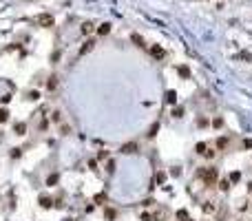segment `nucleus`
Masks as SVG:
<instances>
[{"mask_svg": "<svg viewBox=\"0 0 252 221\" xmlns=\"http://www.w3.org/2000/svg\"><path fill=\"white\" fill-rule=\"evenodd\" d=\"M181 115H184V108H181V106H177V108L173 111V117H181Z\"/></svg>", "mask_w": 252, "mask_h": 221, "instance_id": "nucleus-25", "label": "nucleus"}, {"mask_svg": "<svg viewBox=\"0 0 252 221\" xmlns=\"http://www.w3.org/2000/svg\"><path fill=\"white\" fill-rule=\"evenodd\" d=\"M186 221H192V219H190V217H188V219H186Z\"/></svg>", "mask_w": 252, "mask_h": 221, "instance_id": "nucleus-41", "label": "nucleus"}, {"mask_svg": "<svg viewBox=\"0 0 252 221\" xmlns=\"http://www.w3.org/2000/svg\"><path fill=\"white\" fill-rule=\"evenodd\" d=\"M115 217H117V212H115V210H113V208H106V212H104V219H106V221H113Z\"/></svg>", "mask_w": 252, "mask_h": 221, "instance_id": "nucleus-13", "label": "nucleus"}, {"mask_svg": "<svg viewBox=\"0 0 252 221\" xmlns=\"http://www.w3.org/2000/svg\"><path fill=\"white\" fill-rule=\"evenodd\" d=\"M46 126H49V122H46V119H40V124H38L40 131H46Z\"/></svg>", "mask_w": 252, "mask_h": 221, "instance_id": "nucleus-28", "label": "nucleus"}, {"mask_svg": "<svg viewBox=\"0 0 252 221\" xmlns=\"http://www.w3.org/2000/svg\"><path fill=\"white\" fill-rule=\"evenodd\" d=\"M38 204L44 208V210H49L51 206H53V201H51V197H44V195H40V199H38Z\"/></svg>", "mask_w": 252, "mask_h": 221, "instance_id": "nucleus-5", "label": "nucleus"}, {"mask_svg": "<svg viewBox=\"0 0 252 221\" xmlns=\"http://www.w3.org/2000/svg\"><path fill=\"white\" fill-rule=\"evenodd\" d=\"M38 22H40L42 27H53V16L42 13V16H38Z\"/></svg>", "mask_w": 252, "mask_h": 221, "instance_id": "nucleus-4", "label": "nucleus"}, {"mask_svg": "<svg viewBox=\"0 0 252 221\" xmlns=\"http://www.w3.org/2000/svg\"><path fill=\"white\" fill-rule=\"evenodd\" d=\"M80 33H82V35L93 33V24H91V22H84V24H82V29H80Z\"/></svg>", "mask_w": 252, "mask_h": 221, "instance_id": "nucleus-11", "label": "nucleus"}, {"mask_svg": "<svg viewBox=\"0 0 252 221\" xmlns=\"http://www.w3.org/2000/svg\"><path fill=\"white\" fill-rule=\"evenodd\" d=\"M89 168H91V170H97V161L91 159V161H89Z\"/></svg>", "mask_w": 252, "mask_h": 221, "instance_id": "nucleus-34", "label": "nucleus"}, {"mask_svg": "<svg viewBox=\"0 0 252 221\" xmlns=\"http://www.w3.org/2000/svg\"><path fill=\"white\" fill-rule=\"evenodd\" d=\"M111 33V22H102L97 27V35H108Z\"/></svg>", "mask_w": 252, "mask_h": 221, "instance_id": "nucleus-6", "label": "nucleus"}, {"mask_svg": "<svg viewBox=\"0 0 252 221\" xmlns=\"http://www.w3.org/2000/svg\"><path fill=\"white\" fill-rule=\"evenodd\" d=\"M212 126H214V128H221V126H223V119H221V117H214V119H212Z\"/></svg>", "mask_w": 252, "mask_h": 221, "instance_id": "nucleus-24", "label": "nucleus"}, {"mask_svg": "<svg viewBox=\"0 0 252 221\" xmlns=\"http://www.w3.org/2000/svg\"><path fill=\"white\" fill-rule=\"evenodd\" d=\"M137 150V144L133 142V144H124L122 146V153H126V155H130V153H135Z\"/></svg>", "mask_w": 252, "mask_h": 221, "instance_id": "nucleus-10", "label": "nucleus"}, {"mask_svg": "<svg viewBox=\"0 0 252 221\" xmlns=\"http://www.w3.org/2000/svg\"><path fill=\"white\" fill-rule=\"evenodd\" d=\"M142 221H153V215H148V212H142Z\"/></svg>", "mask_w": 252, "mask_h": 221, "instance_id": "nucleus-32", "label": "nucleus"}, {"mask_svg": "<svg viewBox=\"0 0 252 221\" xmlns=\"http://www.w3.org/2000/svg\"><path fill=\"white\" fill-rule=\"evenodd\" d=\"M93 47H95V38H89L86 42L82 44V49L78 51V55H86L89 51H93Z\"/></svg>", "mask_w": 252, "mask_h": 221, "instance_id": "nucleus-2", "label": "nucleus"}, {"mask_svg": "<svg viewBox=\"0 0 252 221\" xmlns=\"http://www.w3.org/2000/svg\"><path fill=\"white\" fill-rule=\"evenodd\" d=\"M197 177H199V179H203V183L212 186V183L217 181L219 172H217V168H214V166H208V168H203V170H199V172H197Z\"/></svg>", "mask_w": 252, "mask_h": 221, "instance_id": "nucleus-1", "label": "nucleus"}, {"mask_svg": "<svg viewBox=\"0 0 252 221\" xmlns=\"http://www.w3.org/2000/svg\"><path fill=\"white\" fill-rule=\"evenodd\" d=\"M219 190L228 192V190H230V181H228V179H219Z\"/></svg>", "mask_w": 252, "mask_h": 221, "instance_id": "nucleus-16", "label": "nucleus"}, {"mask_svg": "<svg viewBox=\"0 0 252 221\" xmlns=\"http://www.w3.org/2000/svg\"><path fill=\"white\" fill-rule=\"evenodd\" d=\"M226 146H228V139H226V137H223V139L219 137V139H217V148H219V150H223Z\"/></svg>", "mask_w": 252, "mask_h": 221, "instance_id": "nucleus-22", "label": "nucleus"}, {"mask_svg": "<svg viewBox=\"0 0 252 221\" xmlns=\"http://www.w3.org/2000/svg\"><path fill=\"white\" fill-rule=\"evenodd\" d=\"M7 119H9V111L7 108H0V124H5Z\"/></svg>", "mask_w": 252, "mask_h": 221, "instance_id": "nucleus-18", "label": "nucleus"}, {"mask_svg": "<svg viewBox=\"0 0 252 221\" xmlns=\"http://www.w3.org/2000/svg\"><path fill=\"white\" fill-rule=\"evenodd\" d=\"M55 86H58V78H55V75H51V78H49V82H46V89H49V91H53Z\"/></svg>", "mask_w": 252, "mask_h": 221, "instance_id": "nucleus-15", "label": "nucleus"}, {"mask_svg": "<svg viewBox=\"0 0 252 221\" xmlns=\"http://www.w3.org/2000/svg\"><path fill=\"white\" fill-rule=\"evenodd\" d=\"M243 148H252V139H243Z\"/></svg>", "mask_w": 252, "mask_h": 221, "instance_id": "nucleus-38", "label": "nucleus"}, {"mask_svg": "<svg viewBox=\"0 0 252 221\" xmlns=\"http://www.w3.org/2000/svg\"><path fill=\"white\" fill-rule=\"evenodd\" d=\"M0 102H2V104H7V102H11V95H2V97H0Z\"/></svg>", "mask_w": 252, "mask_h": 221, "instance_id": "nucleus-35", "label": "nucleus"}, {"mask_svg": "<svg viewBox=\"0 0 252 221\" xmlns=\"http://www.w3.org/2000/svg\"><path fill=\"white\" fill-rule=\"evenodd\" d=\"M58 181H60V172H51L49 177H46V186H55Z\"/></svg>", "mask_w": 252, "mask_h": 221, "instance_id": "nucleus-8", "label": "nucleus"}, {"mask_svg": "<svg viewBox=\"0 0 252 221\" xmlns=\"http://www.w3.org/2000/svg\"><path fill=\"white\" fill-rule=\"evenodd\" d=\"M108 157V150H100L97 153V159H106Z\"/></svg>", "mask_w": 252, "mask_h": 221, "instance_id": "nucleus-30", "label": "nucleus"}, {"mask_svg": "<svg viewBox=\"0 0 252 221\" xmlns=\"http://www.w3.org/2000/svg\"><path fill=\"white\" fill-rule=\"evenodd\" d=\"M157 128H159V124H153V126H151V131H148V137H153V135L157 133Z\"/></svg>", "mask_w": 252, "mask_h": 221, "instance_id": "nucleus-29", "label": "nucleus"}, {"mask_svg": "<svg viewBox=\"0 0 252 221\" xmlns=\"http://www.w3.org/2000/svg\"><path fill=\"white\" fill-rule=\"evenodd\" d=\"M228 181H230V183H239V181H241V172H239V170H232Z\"/></svg>", "mask_w": 252, "mask_h": 221, "instance_id": "nucleus-12", "label": "nucleus"}, {"mask_svg": "<svg viewBox=\"0 0 252 221\" xmlns=\"http://www.w3.org/2000/svg\"><path fill=\"white\" fill-rule=\"evenodd\" d=\"M151 55H153V58H157V60H162L164 55H166V51L159 47V44H153V47H151Z\"/></svg>", "mask_w": 252, "mask_h": 221, "instance_id": "nucleus-3", "label": "nucleus"}, {"mask_svg": "<svg viewBox=\"0 0 252 221\" xmlns=\"http://www.w3.org/2000/svg\"><path fill=\"white\" fill-rule=\"evenodd\" d=\"M115 166H117L115 159H108V161H106V172H115Z\"/></svg>", "mask_w": 252, "mask_h": 221, "instance_id": "nucleus-20", "label": "nucleus"}, {"mask_svg": "<svg viewBox=\"0 0 252 221\" xmlns=\"http://www.w3.org/2000/svg\"><path fill=\"white\" fill-rule=\"evenodd\" d=\"M60 117H62V113H60V111H53V115H51V119H53V122H60Z\"/></svg>", "mask_w": 252, "mask_h": 221, "instance_id": "nucleus-26", "label": "nucleus"}, {"mask_svg": "<svg viewBox=\"0 0 252 221\" xmlns=\"http://www.w3.org/2000/svg\"><path fill=\"white\" fill-rule=\"evenodd\" d=\"M248 192H252V181H250V183H248Z\"/></svg>", "mask_w": 252, "mask_h": 221, "instance_id": "nucleus-40", "label": "nucleus"}, {"mask_svg": "<svg viewBox=\"0 0 252 221\" xmlns=\"http://www.w3.org/2000/svg\"><path fill=\"white\" fill-rule=\"evenodd\" d=\"M38 97H40V93H38V91H29V93H27V100H31V102H35Z\"/></svg>", "mask_w": 252, "mask_h": 221, "instance_id": "nucleus-21", "label": "nucleus"}, {"mask_svg": "<svg viewBox=\"0 0 252 221\" xmlns=\"http://www.w3.org/2000/svg\"><path fill=\"white\" fill-rule=\"evenodd\" d=\"M177 73H179L181 78H190V69L188 67H177Z\"/></svg>", "mask_w": 252, "mask_h": 221, "instance_id": "nucleus-14", "label": "nucleus"}, {"mask_svg": "<svg viewBox=\"0 0 252 221\" xmlns=\"http://www.w3.org/2000/svg\"><path fill=\"white\" fill-rule=\"evenodd\" d=\"M214 155H217V153H214V150H210V148H208L206 153H203V157H208V159H212V157H214Z\"/></svg>", "mask_w": 252, "mask_h": 221, "instance_id": "nucleus-31", "label": "nucleus"}, {"mask_svg": "<svg viewBox=\"0 0 252 221\" xmlns=\"http://www.w3.org/2000/svg\"><path fill=\"white\" fill-rule=\"evenodd\" d=\"M11 157H13V159H18V157H20V148H13V153H11Z\"/></svg>", "mask_w": 252, "mask_h": 221, "instance_id": "nucleus-36", "label": "nucleus"}, {"mask_svg": "<svg viewBox=\"0 0 252 221\" xmlns=\"http://www.w3.org/2000/svg\"><path fill=\"white\" fill-rule=\"evenodd\" d=\"M195 150H197L199 155H203V153H206V150H208V146H206V144H203V142H199L197 146H195Z\"/></svg>", "mask_w": 252, "mask_h": 221, "instance_id": "nucleus-19", "label": "nucleus"}, {"mask_svg": "<svg viewBox=\"0 0 252 221\" xmlns=\"http://www.w3.org/2000/svg\"><path fill=\"white\" fill-rule=\"evenodd\" d=\"M197 124H199V126H208V119H206V117H199Z\"/></svg>", "mask_w": 252, "mask_h": 221, "instance_id": "nucleus-33", "label": "nucleus"}, {"mask_svg": "<svg viewBox=\"0 0 252 221\" xmlns=\"http://www.w3.org/2000/svg\"><path fill=\"white\" fill-rule=\"evenodd\" d=\"M201 210H203V212H214V204H212V201H206V204L201 206Z\"/></svg>", "mask_w": 252, "mask_h": 221, "instance_id": "nucleus-17", "label": "nucleus"}, {"mask_svg": "<svg viewBox=\"0 0 252 221\" xmlns=\"http://www.w3.org/2000/svg\"><path fill=\"white\" fill-rule=\"evenodd\" d=\"M13 133H16V135H24V133H27V124H24V122H18V124L13 126Z\"/></svg>", "mask_w": 252, "mask_h": 221, "instance_id": "nucleus-9", "label": "nucleus"}, {"mask_svg": "<svg viewBox=\"0 0 252 221\" xmlns=\"http://www.w3.org/2000/svg\"><path fill=\"white\" fill-rule=\"evenodd\" d=\"M133 40L137 42V47H146V44H144V40H142V38H139V35H137V33L133 35Z\"/></svg>", "mask_w": 252, "mask_h": 221, "instance_id": "nucleus-27", "label": "nucleus"}, {"mask_svg": "<svg viewBox=\"0 0 252 221\" xmlns=\"http://www.w3.org/2000/svg\"><path fill=\"white\" fill-rule=\"evenodd\" d=\"M164 100H166V104H175L177 102V93H175V91H166V95H164Z\"/></svg>", "mask_w": 252, "mask_h": 221, "instance_id": "nucleus-7", "label": "nucleus"}, {"mask_svg": "<svg viewBox=\"0 0 252 221\" xmlns=\"http://www.w3.org/2000/svg\"><path fill=\"white\" fill-rule=\"evenodd\" d=\"M164 179H166V172H157V181H159V183H162Z\"/></svg>", "mask_w": 252, "mask_h": 221, "instance_id": "nucleus-37", "label": "nucleus"}, {"mask_svg": "<svg viewBox=\"0 0 252 221\" xmlns=\"http://www.w3.org/2000/svg\"><path fill=\"white\" fill-rule=\"evenodd\" d=\"M97 201H104V192H100V195H95V204Z\"/></svg>", "mask_w": 252, "mask_h": 221, "instance_id": "nucleus-39", "label": "nucleus"}, {"mask_svg": "<svg viewBox=\"0 0 252 221\" xmlns=\"http://www.w3.org/2000/svg\"><path fill=\"white\" fill-rule=\"evenodd\" d=\"M177 219H179V221H186V219H188V212H186L184 208H181V210H177Z\"/></svg>", "mask_w": 252, "mask_h": 221, "instance_id": "nucleus-23", "label": "nucleus"}]
</instances>
